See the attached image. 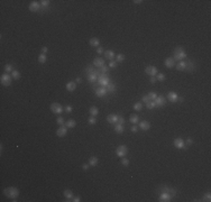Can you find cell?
Masks as SVG:
<instances>
[{
	"mask_svg": "<svg viewBox=\"0 0 211 202\" xmlns=\"http://www.w3.org/2000/svg\"><path fill=\"white\" fill-rule=\"evenodd\" d=\"M3 194L4 197H7L8 199H11L12 201H16L15 199H17L18 195H19V190L15 186H8L3 190Z\"/></svg>",
	"mask_w": 211,
	"mask_h": 202,
	"instance_id": "6da1fadb",
	"label": "cell"
},
{
	"mask_svg": "<svg viewBox=\"0 0 211 202\" xmlns=\"http://www.w3.org/2000/svg\"><path fill=\"white\" fill-rule=\"evenodd\" d=\"M186 57V52L184 51V48L182 46H177L174 49V60L175 61H183Z\"/></svg>",
	"mask_w": 211,
	"mask_h": 202,
	"instance_id": "7a4b0ae2",
	"label": "cell"
},
{
	"mask_svg": "<svg viewBox=\"0 0 211 202\" xmlns=\"http://www.w3.org/2000/svg\"><path fill=\"white\" fill-rule=\"evenodd\" d=\"M49 109L52 110V112L55 114H61L64 112V108L62 107L61 103H57V102H53L51 105H49Z\"/></svg>",
	"mask_w": 211,
	"mask_h": 202,
	"instance_id": "3957f363",
	"label": "cell"
},
{
	"mask_svg": "<svg viewBox=\"0 0 211 202\" xmlns=\"http://www.w3.org/2000/svg\"><path fill=\"white\" fill-rule=\"evenodd\" d=\"M98 83L101 85V87H107L108 84L110 83V79L109 76H107L105 73H100L98 75Z\"/></svg>",
	"mask_w": 211,
	"mask_h": 202,
	"instance_id": "277c9868",
	"label": "cell"
},
{
	"mask_svg": "<svg viewBox=\"0 0 211 202\" xmlns=\"http://www.w3.org/2000/svg\"><path fill=\"white\" fill-rule=\"evenodd\" d=\"M11 80H12V76L9 75V73H3L0 76V82L3 87H9L11 84Z\"/></svg>",
	"mask_w": 211,
	"mask_h": 202,
	"instance_id": "5b68a950",
	"label": "cell"
},
{
	"mask_svg": "<svg viewBox=\"0 0 211 202\" xmlns=\"http://www.w3.org/2000/svg\"><path fill=\"white\" fill-rule=\"evenodd\" d=\"M173 144H174V147L177 149H188V145H185V141L182 138H175Z\"/></svg>",
	"mask_w": 211,
	"mask_h": 202,
	"instance_id": "8992f818",
	"label": "cell"
},
{
	"mask_svg": "<svg viewBox=\"0 0 211 202\" xmlns=\"http://www.w3.org/2000/svg\"><path fill=\"white\" fill-rule=\"evenodd\" d=\"M127 153H128V148L126 145H119L116 149V155L118 157H120V158L121 157H125L127 155Z\"/></svg>",
	"mask_w": 211,
	"mask_h": 202,
	"instance_id": "52a82bcc",
	"label": "cell"
},
{
	"mask_svg": "<svg viewBox=\"0 0 211 202\" xmlns=\"http://www.w3.org/2000/svg\"><path fill=\"white\" fill-rule=\"evenodd\" d=\"M145 73L149 76H155L158 74V70H157V67L154 66V65H148L145 69Z\"/></svg>",
	"mask_w": 211,
	"mask_h": 202,
	"instance_id": "ba28073f",
	"label": "cell"
},
{
	"mask_svg": "<svg viewBox=\"0 0 211 202\" xmlns=\"http://www.w3.org/2000/svg\"><path fill=\"white\" fill-rule=\"evenodd\" d=\"M172 195L170 194L168 192H165V191H163V192L159 194V197H158V200L161 202H170L171 201V199H172Z\"/></svg>",
	"mask_w": 211,
	"mask_h": 202,
	"instance_id": "9c48e42d",
	"label": "cell"
},
{
	"mask_svg": "<svg viewBox=\"0 0 211 202\" xmlns=\"http://www.w3.org/2000/svg\"><path fill=\"white\" fill-rule=\"evenodd\" d=\"M156 107H164L166 104V99L163 96H157V98L154 100Z\"/></svg>",
	"mask_w": 211,
	"mask_h": 202,
	"instance_id": "30bf717a",
	"label": "cell"
},
{
	"mask_svg": "<svg viewBox=\"0 0 211 202\" xmlns=\"http://www.w3.org/2000/svg\"><path fill=\"white\" fill-rule=\"evenodd\" d=\"M100 74V72L99 71H94L93 73H90L88 74V81H89L90 83H94L98 81V75Z\"/></svg>",
	"mask_w": 211,
	"mask_h": 202,
	"instance_id": "8fae6325",
	"label": "cell"
},
{
	"mask_svg": "<svg viewBox=\"0 0 211 202\" xmlns=\"http://www.w3.org/2000/svg\"><path fill=\"white\" fill-rule=\"evenodd\" d=\"M94 93H96V96L98 97V98H103V97L107 96L108 91H107V89H106L105 87H101V88H98Z\"/></svg>",
	"mask_w": 211,
	"mask_h": 202,
	"instance_id": "7c38bea8",
	"label": "cell"
},
{
	"mask_svg": "<svg viewBox=\"0 0 211 202\" xmlns=\"http://www.w3.org/2000/svg\"><path fill=\"white\" fill-rule=\"evenodd\" d=\"M164 65H165V67H167V69H172V67H174L175 65H176V61L173 57H167L165 60V62H164Z\"/></svg>",
	"mask_w": 211,
	"mask_h": 202,
	"instance_id": "4fadbf2b",
	"label": "cell"
},
{
	"mask_svg": "<svg viewBox=\"0 0 211 202\" xmlns=\"http://www.w3.org/2000/svg\"><path fill=\"white\" fill-rule=\"evenodd\" d=\"M29 10L33 11V12H37L38 10L40 9V4L38 1H31L30 3H29Z\"/></svg>",
	"mask_w": 211,
	"mask_h": 202,
	"instance_id": "5bb4252c",
	"label": "cell"
},
{
	"mask_svg": "<svg viewBox=\"0 0 211 202\" xmlns=\"http://www.w3.org/2000/svg\"><path fill=\"white\" fill-rule=\"evenodd\" d=\"M66 134H67V128L65 125L60 126V128H57V130H56V135L58 137H64Z\"/></svg>",
	"mask_w": 211,
	"mask_h": 202,
	"instance_id": "9a60e30c",
	"label": "cell"
},
{
	"mask_svg": "<svg viewBox=\"0 0 211 202\" xmlns=\"http://www.w3.org/2000/svg\"><path fill=\"white\" fill-rule=\"evenodd\" d=\"M107 121L109 123H112V125H116L118 122V114H114V113H111L107 117Z\"/></svg>",
	"mask_w": 211,
	"mask_h": 202,
	"instance_id": "2e32d148",
	"label": "cell"
},
{
	"mask_svg": "<svg viewBox=\"0 0 211 202\" xmlns=\"http://www.w3.org/2000/svg\"><path fill=\"white\" fill-rule=\"evenodd\" d=\"M177 98H179V96H177V94L175 93V92H173V91L168 92V94H167V100L170 101V102H172V103L176 102V101H177Z\"/></svg>",
	"mask_w": 211,
	"mask_h": 202,
	"instance_id": "e0dca14e",
	"label": "cell"
},
{
	"mask_svg": "<svg viewBox=\"0 0 211 202\" xmlns=\"http://www.w3.org/2000/svg\"><path fill=\"white\" fill-rule=\"evenodd\" d=\"M105 65V60L103 58H101V57H96L93 60V66H96V67H99L100 69L101 66H103Z\"/></svg>",
	"mask_w": 211,
	"mask_h": 202,
	"instance_id": "ac0fdd59",
	"label": "cell"
},
{
	"mask_svg": "<svg viewBox=\"0 0 211 202\" xmlns=\"http://www.w3.org/2000/svg\"><path fill=\"white\" fill-rule=\"evenodd\" d=\"M139 128H140L141 130H144V131H146V130L150 129V122H148V121L146 120H143L139 122Z\"/></svg>",
	"mask_w": 211,
	"mask_h": 202,
	"instance_id": "d6986e66",
	"label": "cell"
},
{
	"mask_svg": "<svg viewBox=\"0 0 211 202\" xmlns=\"http://www.w3.org/2000/svg\"><path fill=\"white\" fill-rule=\"evenodd\" d=\"M103 54H105V57L107 58V60H109V61H112L114 57H116V54H114V52L111 51V49H108V51H106Z\"/></svg>",
	"mask_w": 211,
	"mask_h": 202,
	"instance_id": "ffe728a7",
	"label": "cell"
},
{
	"mask_svg": "<svg viewBox=\"0 0 211 202\" xmlns=\"http://www.w3.org/2000/svg\"><path fill=\"white\" fill-rule=\"evenodd\" d=\"M63 195H64L65 198H66V201H71L72 199H73V192H72L71 190H69V189H66V190H64L63 191Z\"/></svg>",
	"mask_w": 211,
	"mask_h": 202,
	"instance_id": "44dd1931",
	"label": "cell"
},
{
	"mask_svg": "<svg viewBox=\"0 0 211 202\" xmlns=\"http://www.w3.org/2000/svg\"><path fill=\"white\" fill-rule=\"evenodd\" d=\"M161 190L162 191H165V192H168L172 197H175L176 195V191L172 188H168V186H161Z\"/></svg>",
	"mask_w": 211,
	"mask_h": 202,
	"instance_id": "7402d4cb",
	"label": "cell"
},
{
	"mask_svg": "<svg viewBox=\"0 0 211 202\" xmlns=\"http://www.w3.org/2000/svg\"><path fill=\"white\" fill-rule=\"evenodd\" d=\"M186 67V62L185 61H179V63L176 64V70L177 71H185Z\"/></svg>",
	"mask_w": 211,
	"mask_h": 202,
	"instance_id": "603a6c76",
	"label": "cell"
},
{
	"mask_svg": "<svg viewBox=\"0 0 211 202\" xmlns=\"http://www.w3.org/2000/svg\"><path fill=\"white\" fill-rule=\"evenodd\" d=\"M75 89H76V83L75 82H73V81H70V82L66 83V90H67V91L72 92V91H74Z\"/></svg>",
	"mask_w": 211,
	"mask_h": 202,
	"instance_id": "cb8c5ba5",
	"label": "cell"
},
{
	"mask_svg": "<svg viewBox=\"0 0 211 202\" xmlns=\"http://www.w3.org/2000/svg\"><path fill=\"white\" fill-rule=\"evenodd\" d=\"M194 69H195L194 62H193V61H188V62H186V67H185L186 71H188V72H192Z\"/></svg>",
	"mask_w": 211,
	"mask_h": 202,
	"instance_id": "d4e9b609",
	"label": "cell"
},
{
	"mask_svg": "<svg viewBox=\"0 0 211 202\" xmlns=\"http://www.w3.org/2000/svg\"><path fill=\"white\" fill-rule=\"evenodd\" d=\"M89 44L93 47H99L100 46V40H99V38H97V37H92L91 39H90Z\"/></svg>",
	"mask_w": 211,
	"mask_h": 202,
	"instance_id": "484cf974",
	"label": "cell"
},
{
	"mask_svg": "<svg viewBox=\"0 0 211 202\" xmlns=\"http://www.w3.org/2000/svg\"><path fill=\"white\" fill-rule=\"evenodd\" d=\"M98 163H99V159H98V157H96V156H92V157H90V159H89V165L90 166H97L98 165Z\"/></svg>",
	"mask_w": 211,
	"mask_h": 202,
	"instance_id": "4316f807",
	"label": "cell"
},
{
	"mask_svg": "<svg viewBox=\"0 0 211 202\" xmlns=\"http://www.w3.org/2000/svg\"><path fill=\"white\" fill-rule=\"evenodd\" d=\"M123 130H125L123 125H120V123H116V125H114V131H116L117 134H122Z\"/></svg>",
	"mask_w": 211,
	"mask_h": 202,
	"instance_id": "83f0119b",
	"label": "cell"
},
{
	"mask_svg": "<svg viewBox=\"0 0 211 202\" xmlns=\"http://www.w3.org/2000/svg\"><path fill=\"white\" fill-rule=\"evenodd\" d=\"M64 125L66 126V128H70V129H71V128H74L76 126V121L73 120V119H70V120H67Z\"/></svg>",
	"mask_w": 211,
	"mask_h": 202,
	"instance_id": "f1b7e54d",
	"label": "cell"
},
{
	"mask_svg": "<svg viewBox=\"0 0 211 202\" xmlns=\"http://www.w3.org/2000/svg\"><path fill=\"white\" fill-rule=\"evenodd\" d=\"M106 89H107L108 92L113 93V92H116V84H114V83H109V84L106 87Z\"/></svg>",
	"mask_w": 211,
	"mask_h": 202,
	"instance_id": "f546056e",
	"label": "cell"
},
{
	"mask_svg": "<svg viewBox=\"0 0 211 202\" xmlns=\"http://www.w3.org/2000/svg\"><path fill=\"white\" fill-rule=\"evenodd\" d=\"M49 4H51V1H49V0H42V1H40V6H42L43 10H45V9H48Z\"/></svg>",
	"mask_w": 211,
	"mask_h": 202,
	"instance_id": "4dcf8cb0",
	"label": "cell"
},
{
	"mask_svg": "<svg viewBox=\"0 0 211 202\" xmlns=\"http://www.w3.org/2000/svg\"><path fill=\"white\" fill-rule=\"evenodd\" d=\"M46 60H47V56H46V54H43V53H40L39 55H38V62H39L40 64H44V63L46 62Z\"/></svg>",
	"mask_w": 211,
	"mask_h": 202,
	"instance_id": "1f68e13d",
	"label": "cell"
},
{
	"mask_svg": "<svg viewBox=\"0 0 211 202\" xmlns=\"http://www.w3.org/2000/svg\"><path fill=\"white\" fill-rule=\"evenodd\" d=\"M89 112H90V114H91V116L96 117V116H98V113H99V109L97 107H91L89 109Z\"/></svg>",
	"mask_w": 211,
	"mask_h": 202,
	"instance_id": "d6a6232c",
	"label": "cell"
},
{
	"mask_svg": "<svg viewBox=\"0 0 211 202\" xmlns=\"http://www.w3.org/2000/svg\"><path fill=\"white\" fill-rule=\"evenodd\" d=\"M11 76H12V79H15V80H19L20 79V72L17 71V70H13V71L11 72Z\"/></svg>",
	"mask_w": 211,
	"mask_h": 202,
	"instance_id": "836d02e7",
	"label": "cell"
},
{
	"mask_svg": "<svg viewBox=\"0 0 211 202\" xmlns=\"http://www.w3.org/2000/svg\"><path fill=\"white\" fill-rule=\"evenodd\" d=\"M138 116L137 114H130V117H129V121L131 123H137L138 122Z\"/></svg>",
	"mask_w": 211,
	"mask_h": 202,
	"instance_id": "e575fe53",
	"label": "cell"
},
{
	"mask_svg": "<svg viewBox=\"0 0 211 202\" xmlns=\"http://www.w3.org/2000/svg\"><path fill=\"white\" fill-rule=\"evenodd\" d=\"M123 60H125V55H123V54H117L116 55V62L117 63L123 62Z\"/></svg>",
	"mask_w": 211,
	"mask_h": 202,
	"instance_id": "d590c367",
	"label": "cell"
},
{
	"mask_svg": "<svg viewBox=\"0 0 211 202\" xmlns=\"http://www.w3.org/2000/svg\"><path fill=\"white\" fill-rule=\"evenodd\" d=\"M141 109H143V103L141 102H137L134 104V110H136V111H141Z\"/></svg>",
	"mask_w": 211,
	"mask_h": 202,
	"instance_id": "8d00e7d4",
	"label": "cell"
},
{
	"mask_svg": "<svg viewBox=\"0 0 211 202\" xmlns=\"http://www.w3.org/2000/svg\"><path fill=\"white\" fill-rule=\"evenodd\" d=\"M155 107H156V104H155L154 101H148V102L146 103V108H147V109H149V110L154 109Z\"/></svg>",
	"mask_w": 211,
	"mask_h": 202,
	"instance_id": "74e56055",
	"label": "cell"
},
{
	"mask_svg": "<svg viewBox=\"0 0 211 202\" xmlns=\"http://www.w3.org/2000/svg\"><path fill=\"white\" fill-rule=\"evenodd\" d=\"M4 71H6V73H11V72L13 71L12 65H11V64H7V65H4Z\"/></svg>",
	"mask_w": 211,
	"mask_h": 202,
	"instance_id": "f35d334b",
	"label": "cell"
},
{
	"mask_svg": "<svg viewBox=\"0 0 211 202\" xmlns=\"http://www.w3.org/2000/svg\"><path fill=\"white\" fill-rule=\"evenodd\" d=\"M147 96H148V98H149V100H150V101H154L155 99L157 98L156 92H149V93H148Z\"/></svg>",
	"mask_w": 211,
	"mask_h": 202,
	"instance_id": "ab89813d",
	"label": "cell"
},
{
	"mask_svg": "<svg viewBox=\"0 0 211 202\" xmlns=\"http://www.w3.org/2000/svg\"><path fill=\"white\" fill-rule=\"evenodd\" d=\"M88 122H89L90 125H96V123H97V119H96V117H93V116L89 117V118H88Z\"/></svg>",
	"mask_w": 211,
	"mask_h": 202,
	"instance_id": "60d3db41",
	"label": "cell"
},
{
	"mask_svg": "<svg viewBox=\"0 0 211 202\" xmlns=\"http://www.w3.org/2000/svg\"><path fill=\"white\" fill-rule=\"evenodd\" d=\"M120 163H121V165H122V166H128V165H129V159H127L126 157H121Z\"/></svg>",
	"mask_w": 211,
	"mask_h": 202,
	"instance_id": "b9f144b4",
	"label": "cell"
},
{
	"mask_svg": "<svg viewBox=\"0 0 211 202\" xmlns=\"http://www.w3.org/2000/svg\"><path fill=\"white\" fill-rule=\"evenodd\" d=\"M108 71H109V66H106V65H103V66H101L100 69H99V72L100 73H108Z\"/></svg>",
	"mask_w": 211,
	"mask_h": 202,
	"instance_id": "7bdbcfd3",
	"label": "cell"
},
{
	"mask_svg": "<svg viewBox=\"0 0 211 202\" xmlns=\"http://www.w3.org/2000/svg\"><path fill=\"white\" fill-rule=\"evenodd\" d=\"M203 200L207 202H210L211 201V193L210 192H207L206 194L203 195Z\"/></svg>",
	"mask_w": 211,
	"mask_h": 202,
	"instance_id": "ee69618b",
	"label": "cell"
},
{
	"mask_svg": "<svg viewBox=\"0 0 211 202\" xmlns=\"http://www.w3.org/2000/svg\"><path fill=\"white\" fill-rule=\"evenodd\" d=\"M117 66H118V63H117L116 61H114V60L110 61V63H109V69H116Z\"/></svg>",
	"mask_w": 211,
	"mask_h": 202,
	"instance_id": "f6af8a7d",
	"label": "cell"
},
{
	"mask_svg": "<svg viewBox=\"0 0 211 202\" xmlns=\"http://www.w3.org/2000/svg\"><path fill=\"white\" fill-rule=\"evenodd\" d=\"M156 80L157 81H164L165 80V74H163V73H159V74H157V78H156Z\"/></svg>",
	"mask_w": 211,
	"mask_h": 202,
	"instance_id": "bcb514c9",
	"label": "cell"
},
{
	"mask_svg": "<svg viewBox=\"0 0 211 202\" xmlns=\"http://www.w3.org/2000/svg\"><path fill=\"white\" fill-rule=\"evenodd\" d=\"M56 122H57L60 126H63L65 123L64 122V118H62V117H58V118L56 119Z\"/></svg>",
	"mask_w": 211,
	"mask_h": 202,
	"instance_id": "7dc6e473",
	"label": "cell"
},
{
	"mask_svg": "<svg viewBox=\"0 0 211 202\" xmlns=\"http://www.w3.org/2000/svg\"><path fill=\"white\" fill-rule=\"evenodd\" d=\"M72 110H73V108H72V105H66V107L64 108V111L66 112V113H71Z\"/></svg>",
	"mask_w": 211,
	"mask_h": 202,
	"instance_id": "c3c4849f",
	"label": "cell"
},
{
	"mask_svg": "<svg viewBox=\"0 0 211 202\" xmlns=\"http://www.w3.org/2000/svg\"><path fill=\"white\" fill-rule=\"evenodd\" d=\"M117 123H120V125H123V123H125V119H123V117L118 116V122H117Z\"/></svg>",
	"mask_w": 211,
	"mask_h": 202,
	"instance_id": "681fc988",
	"label": "cell"
},
{
	"mask_svg": "<svg viewBox=\"0 0 211 202\" xmlns=\"http://www.w3.org/2000/svg\"><path fill=\"white\" fill-rule=\"evenodd\" d=\"M85 72H87L88 74H90V73H93L94 70H93V67H92V66H89V67H87V69H85Z\"/></svg>",
	"mask_w": 211,
	"mask_h": 202,
	"instance_id": "f907efd6",
	"label": "cell"
},
{
	"mask_svg": "<svg viewBox=\"0 0 211 202\" xmlns=\"http://www.w3.org/2000/svg\"><path fill=\"white\" fill-rule=\"evenodd\" d=\"M148 101H150V100H149V98H148V96H144V97H141V102L147 103Z\"/></svg>",
	"mask_w": 211,
	"mask_h": 202,
	"instance_id": "816d5d0a",
	"label": "cell"
},
{
	"mask_svg": "<svg viewBox=\"0 0 211 202\" xmlns=\"http://www.w3.org/2000/svg\"><path fill=\"white\" fill-rule=\"evenodd\" d=\"M97 53H98L99 55H101V54L105 53V52H103V48H102V47H100V46L97 47Z\"/></svg>",
	"mask_w": 211,
	"mask_h": 202,
	"instance_id": "f5cc1de1",
	"label": "cell"
},
{
	"mask_svg": "<svg viewBox=\"0 0 211 202\" xmlns=\"http://www.w3.org/2000/svg\"><path fill=\"white\" fill-rule=\"evenodd\" d=\"M73 202H80L81 201V197H73V199L71 200Z\"/></svg>",
	"mask_w": 211,
	"mask_h": 202,
	"instance_id": "db71d44e",
	"label": "cell"
},
{
	"mask_svg": "<svg viewBox=\"0 0 211 202\" xmlns=\"http://www.w3.org/2000/svg\"><path fill=\"white\" fill-rule=\"evenodd\" d=\"M130 130H131L132 132H137V131H138V127H137V126H135V125H134V126H132L131 128H130Z\"/></svg>",
	"mask_w": 211,
	"mask_h": 202,
	"instance_id": "11a10c76",
	"label": "cell"
},
{
	"mask_svg": "<svg viewBox=\"0 0 211 202\" xmlns=\"http://www.w3.org/2000/svg\"><path fill=\"white\" fill-rule=\"evenodd\" d=\"M40 51H42V53H43V54H46L47 52H48V48H47L46 46H43V47H42V49H40Z\"/></svg>",
	"mask_w": 211,
	"mask_h": 202,
	"instance_id": "9f6ffc18",
	"label": "cell"
},
{
	"mask_svg": "<svg viewBox=\"0 0 211 202\" xmlns=\"http://www.w3.org/2000/svg\"><path fill=\"white\" fill-rule=\"evenodd\" d=\"M89 167H90V165L89 164H82V168L84 171H87V170H89Z\"/></svg>",
	"mask_w": 211,
	"mask_h": 202,
	"instance_id": "6f0895ef",
	"label": "cell"
},
{
	"mask_svg": "<svg viewBox=\"0 0 211 202\" xmlns=\"http://www.w3.org/2000/svg\"><path fill=\"white\" fill-rule=\"evenodd\" d=\"M156 81L157 80H156V78H155V76H150V78H149V82L150 83H155Z\"/></svg>",
	"mask_w": 211,
	"mask_h": 202,
	"instance_id": "680465c9",
	"label": "cell"
},
{
	"mask_svg": "<svg viewBox=\"0 0 211 202\" xmlns=\"http://www.w3.org/2000/svg\"><path fill=\"white\" fill-rule=\"evenodd\" d=\"M193 144V140L191 138H188L186 139V145H192Z\"/></svg>",
	"mask_w": 211,
	"mask_h": 202,
	"instance_id": "91938a15",
	"label": "cell"
},
{
	"mask_svg": "<svg viewBox=\"0 0 211 202\" xmlns=\"http://www.w3.org/2000/svg\"><path fill=\"white\" fill-rule=\"evenodd\" d=\"M81 82H82V79H81V78H76L75 83H81Z\"/></svg>",
	"mask_w": 211,
	"mask_h": 202,
	"instance_id": "94428289",
	"label": "cell"
},
{
	"mask_svg": "<svg viewBox=\"0 0 211 202\" xmlns=\"http://www.w3.org/2000/svg\"><path fill=\"white\" fill-rule=\"evenodd\" d=\"M132 2H135V3H141V2H143V0H134Z\"/></svg>",
	"mask_w": 211,
	"mask_h": 202,
	"instance_id": "6125c7cd",
	"label": "cell"
},
{
	"mask_svg": "<svg viewBox=\"0 0 211 202\" xmlns=\"http://www.w3.org/2000/svg\"><path fill=\"white\" fill-rule=\"evenodd\" d=\"M177 100H179V102H183L184 99L183 98H177Z\"/></svg>",
	"mask_w": 211,
	"mask_h": 202,
	"instance_id": "be15d7a7",
	"label": "cell"
}]
</instances>
